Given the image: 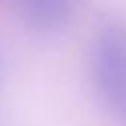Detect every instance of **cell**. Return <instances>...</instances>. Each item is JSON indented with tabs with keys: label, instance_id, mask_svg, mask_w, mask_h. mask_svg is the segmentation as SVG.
Returning <instances> with one entry per match:
<instances>
[{
	"label": "cell",
	"instance_id": "1",
	"mask_svg": "<svg viewBox=\"0 0 126 126\" xmlns=\"http://www.w3.org/2000/svg\"><path fill=\"white\" fill-rule=\"evenodd\" d=\"M93 83L108 110L126 124V28L106 26L91 55Z\"/></svg>",
	"mask_w": 126,
	"mask_h": 126
},
{
	"label": "cell",
	"instance_id": "2",
	"mask_svg": "<svg viewBox=\"0 0 126 126\" xmlns=\"http://www.w3.org/2000/svg\"><path fill=\"white\" fill-rule=\"evenodd\" d=\"M77 2L79 0H20V10L30 28L53 33L73 20Z\"/></svg>",
	"mask_w": 126,
	"mask_h": 126
}]
</instances>
